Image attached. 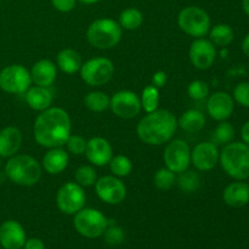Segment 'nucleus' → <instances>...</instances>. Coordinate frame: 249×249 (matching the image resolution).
I'll use <instances>...</instances> for the list:
<instances>
[{
	"mask_svg": "<svg viewBox=\"0 0 249 249\" xmlns=\"http://www.w3.org/2000/svg\"><path fill=\"white\" fill-rule=\"evenodd\" d=\"M123 29L112 18H99L90 23L87 29L89 44L100 50H109L119 44Z\"/></svg>",
	"mask_w": 249,
	"mask_h": 249,
	"instance_id": "nucleus-5",
	"label": "nucleus"
},
{
	"mask_svg": "<svg viewBox=\"0 0 249 249\" xmlns=\"http://www.w3.org/2000/svg\"><path fill=\"white\" fill-rule=\"evenodd\" d=\"M84 105L89 111L101 113L109 108V97L104 91H95L88 92L84 96Z\"/></svg>",
	"mask_w": 249,
	"mask_h": 249,
	"instance_id": "nucleus-28",
	"label": "nucleus"
},
{
	"mask_svg": "<svg viewBox=\"0 0 249 249\" xmlns=\"http://www.w3.org/2000/svg\"><path fill=\"white\" fill-rule=\"evenodd\" d=\"M241 138H242V142L249 146V121L246 122L241 129Z\"/></svg>",
	"mask_w": 249,
	"mask_h": 249,
	"instance_id": "nucleus-42",
	"label": "nucleus"
},
{
	"mask_svg": "<svg viewBox=\"0 0 249 249\" xmlns=\"http://www.w3.org/2000/svg\"><path fill=\"white\" fill-rule=\"evenodd\" d=\"M187 94L195 101H201L209 96V87L203 80H192L187 87Z\"/></svg>",
	"mask_w": 249,
	"mask_h": 249,
	"instance_id": "nucleus-35",
	"label": "nucleus"
},
{
	"mask_svg": "<svg viewBox=\"0 0 249 249\" xmlns=\"http://www.w3.org/2000/svg\"><path fill=\"white\" fill-rule=\"evenodd\" d=\"M31 85V72L23 65H10L0 71V89L7 94H24Z\"/></svg>",
	"mask_w": 249,
	"mask_h": 249,
	"instance_id": "nucleus-10",
	"label": "nucleus"
},
{
	"mask_svg": "<svg viewBox=\"0 0 249 249\" xmlns=\"http://www.w3.org/2000/svg\"><path fill=\"white\" fill-rule=\"evenodd\" d=\"M119 26L125 31H135L143 23V15L136 7H128L119 15Z\"/></svg>",
	"mask_w": 249,
	"mask_h": 249,
	"instance_id": "nucleus-27",
	"label": "nucleus"
},
{
	"mask_svg": "<svg viewBox=\"0 0 249 249\" xmlns=\"http://www.w3.org/2000/svg\"><path fill=\"white\" fill-rule=\"evenodd\" d=\"M235 109V100L225 91H218L208 96L207 112L216 122L228 121Z\"/></svg>",
	"mask_w": 249,
	"mask_h": 249,
	"instance_id": "nucleus-16",
	"label": "nucleus"
},
{
	"mask_svg": "<svg viewBox=\"0 0 249 249\" xmlns=\"http://www.w3.org/2000/svg\"><path fill=\"white\" fill-rule=\"evenodd\" d=\"M21 130L16 126H5L0 130V157L10 158L17 155L22 145Z\"/></svg>",
	"mask_w": 249,
	"mask_h": 249,
	"instance_id": "nucleus-20",
	"label": "nucleus"
},
{
	"mask_svg": "<svg viewBox=\"0 0 249 249\" xmlns=\"http://www.w3.org/2000/svg\"><path fill=\"white\" fill-rule=\"evenodd\" d=\"M43 174L41 164L29 155H15L5 164V175L18 186H34Z\"/></svg>",
	"mask_w": 249,
	"mask_h": 249,
	"instance_id": "nucleus-3",
	"label": "nucleus"
},
{
	"mask_svg": "<svg viewBox=\"0 0 249 249\" xmlns=\"http://www.w3.org/2000/svg\"><path fill=\"white\" fill-rule=\"evenodd\" d=\"M163 160L165 163V168L177 175L181 174L191 165V148L189 143L181 139H172L165 146Z\"/></svg>",
	"mask_w": 249,
	"mask_h": 249,
	"instance_id": "nucleus-11",
	"label": "nucleus"
},
{
	"mask_svg": "<svg viewBox=\"0 0 249 249\" xmlns=\"http://www.w3.org/2000/svg\"><path fill=\"white\" fill-rule=\"evenodd\" d=\"M140 101L141 108H142L146 113H151V112L156 111V109H158L160 101V90L156 87H153L152 84L147 85L146 88H143L142 92H141Z\"/></svg>",
	"mask_w": 249,
	"mask_h": 249,
	"instance_id": "nucleus-29",
	"label": "nucleus"
},
{
	"mask_svg": "<svg viewBox=\"0 0 249 249\" xmlns=\"http://www.w3.org/2000/svg\"><path fill=\"white\" fill-rule=\"evenodd\" d=\"M24 100L33 111L43 112L51 107L53 95L49 88L36 85V87H31L24 92Z\"/></svg>",
	"mask_w": 249,
	"mask_h": 249,
	"instance_id": "nucleus-23",
	"label": "nucleus"
},
{
	"mask_svg": "<svg viewBox=\"0 0 249 249\" xmlns=\"http://www.w3.org/2000/svg\"><path fill=\"white\" fill-rule=\"evenodd\" d=\"M87 195L84 187L77 182L68 181L58 189L56 194V206L61 213L66 215H74L85 207Z\"/></svg>",
	"mask_w": 249,
	"mask_h": 249,
	"instance_id": "nucleus-9",
	"label": "nucleus"
},
{
	"mask_svg": "<svg viewBox=\"0 0 249 249\" xmlns=\"http://www.w3.org/2000/svg\"><path fill=\"white\" fill-rule=\"evenodd\" d=\"M220 151L213 141L197 143L191 151V163L199 172H209L219 163Z\"/></svg>",
	"mask_w": 249,
	"mask_h": 249,
	"instance_id": "nucleus-15",
	"label": "nucleus"
},
{
	"mask_svg": "<svg viewBox=\"0 0 249 249\" xmlns=\"http://www.w3.org/2000/svg\"><path fill=\"white\" fill-rule=\"evenodd\" d=\"M235 139V128L228 121L219 122L213 133V142L215 145H226Z\"/></svg>",
	"mask_w": 249,
	"mask_h": 249,
	"instance_id": "nucleus-31",
	"label": "nucleus"
},
{
	"mask_svg": "<svg viewBox=\"0 0 249 249\" xmlns=\"http://www.w3.org/2000/svg\"><path fill=\"white\" fill-rule=\"evenodd\" d=\"M88 140H85L83 136L75 135V134H71L70 138L66 141L65 146L67 148V152L72 153L74 156H82L85 153V148H87Z\"/></svg>",
	"mask_w": 249,
	"mask_h": 249,
	"instance_id": "nucleus-36",
	"label": "nucleus"
},
{
	"mask_svg": "<svg viewBox=\"0 0 249 249\" xmlns=\"http://www.w3.org/2000/svg\"><path fill=\"white\" fill-rule=\"evenodd\" d=\"M102 236L105 237V242H106L107 245L112 246V247L121 245L124 241V237H125V236H124L123 229L119 228V226L117 225H109V224Z\"/></svg>",
	"mask_w": 249,
	"mask_h": 249,
	"instance_id": "nucleus-37",
	"label": "nucleus"
},
{
	"mask_svg": "<svg viewBox=\"0 0 249 249\" xmlns=\"http://www.w3.org/2000/svg\"><path fill=\"white\" fill-rule=\"evenodd\" d=\"M209 40L215 46L225 48L230 45L235 39V32L232 27L226 23H219L209 29Z\"/></svg>",
	"mask_w": 249,
	"mask_h": 249,
	"instance_id": "nucleus-26",
	"label": "nucleus"
},
{
	"mask_svg": "<svg viewBox=\"0 0 249 249\" xmlns=\"http://www.w3.org/2000/svg\"><path fill=\"white\" fill-rule=\"evenodd\" d=\"M189 58L197 70H209L216 60V46L209 39H195L190 45Z\"/></svg>",
	"mask_w": 249,
	"mask_h": 249,
	"instance_id": "nucleus-14",
	"label": "nucleus"
},
{
	"mask_svg": "<svg viewBox=\"0 0 249 249\" xmlns=\"http://www.w3.org/2000/svg\"><path fill=\"white\" fill-rule=\"evenodd\" d=\"M70 162V156L62 147L49 148L41 160V168L50 175H57L66 170Z\"/></svg>",
	"mask_w": 249,
	"mask_h": 249,
	"instance_id": "nucleus-21",
	"label": "nucleus"
},
{
	"mask_svg": "<svg viewBox=\"0 0 249 249\" xmlns=\"http://www.w3.org/2000/svg\"><path fill=\"white\" fill-rule=\"evenodd\" d=\"M219 163L233 180L245 181L249 179V146L238 141L226 143L220 152Z\"/></svg>",
	"mask_w": 249,
	"mask_h": 249,
	"instance_id": "nucleus-4",
	"label": "nucleus"
},
{
	"mask_svg": "<svg viewBox=\"0 0 249 249\" xmlns=\"http://www.w3.org/2000/svg\"><path fill=\"white\" fill-rule=\"evenodd\" d=\"M242 7L243 11H245L246 15L249 17V0H242Z\"/></svg>",
	"mask_w": 249,
	"mask_h": 249,
	"instance_id": "nucleus-44",
	"label": "nucleus"
},
{
	"mask_svg": "<svg viewBox=\"0 0 249 249\" xmlns=\"http://www.w3.org/2000/svg\"><path fill=\"white\" fill-rule=\"evenodd\" d=\"M27 236L23 226L16 220H6L0 225V245L4 249H21Z\"/></svg>",
	"mask_w": 249,
	"mask_h": 249,
	"instance_id": "nucleus-18",
	"label": "nucleus"
},
{
	"mask_svg": "<svg viewBox=\"0 0 249 249\" xmlns=\"http://www.w3.org/2000/svg\"><path fill=\"white\" fill-rule=\"evenodd\" d=\"M24 249H45V243L40 238L32 237L26 240V243L23 246Z\"/></svg>",
	"mask_w": 249,
	"mask_h": 249,
	"instance_id": "nucleus-41",
	"label": "nucleus"
},
{
	"mask_svg": "<svg viewBox=\"0 0 249 249\" xmlns=\"http://www.w3.org/2000/svg\"><path fill=\"white\" fill-rule=\"evenodd\" d=\"M31 78L32 83L39 87L50 88L57 77V66L51 60H39L32 66Z\"/></svg>",
	"mask_w": 249,
	"mask_h": 249,
	"instance_id": "nucleus-19",
	"label": "nucleus"
},
{
	"mask_svg": "<svg viewBox=\"0 0 249 249\" xmlns=\"http://www.w3.org/2000/svg\"><path fill=\"white\" fill-rule=\"evenodd\" d=\"M153 184L160 191H168L177 184V174L168 168H160L153 175Z\"/></svg>",
	"mask_w": 249,
	"mask_h": 249,
	"instance_id": "nucleus-33",
	"label": "nucleus"
},
{
	"mask_svg": "<svg viewBox=\"0 0 249 249\" xmlns=\"http://www.w3.org/2000/svg\"><path fill=\"white\" fill-rule=\"evenodd\" d=\"M206 125V116L198 109H187L178 119V128L186 133H198Z\"/></svg>",
	"mask_w": 249,
	"mask_h": 249,
	"instance_id": "nucleus-25",
	"label": "nucleus"
},
{
	"mask_svg": "<svg viewBox=\"0 0 249 249\" xmlns=\"http://www.w3.org/2000/svg\"><path fill=\"white\" fill-rule=\"evenodd\" d=\"M95 192L102 202L111 206L121 204L126 197V186L121 178L105 175L95 182Z\"/></svg>",
	"mask_w": 249,
	"mask_h": 249,
	"instance_id": "nucleus-12",
	"label": "nucleus"
},
{
	"mask_svg": "<svg viewBox=\"0 0 249 249\" xmlns=\"http://www.w3.org/2000/svg\"><path fill=\"white\" fill-rule=\"evenodd\" d=\"M72 122L67 111L61 107H49L36 118L34 140L45 148L62 147L72 133Z\"/></svg>",
	"mask_w": 249,
	"mask_h": 249,
	"instance_id": "nucleus-1",
	"label": "nucleus"
},
{
	"mask_svg": "<svg viewBox=\"0 0 249 249\" xmlns=\"http://www.w3.org/2000/svg\"><path fill=\"white\" fill-rule=\"evenodd\" d=\"M108 165L112 175L117 178H125L133 172V162L130 160V158L124 155L113 156L112 160H109Z\"/></svg>",
	"mask_w": 249,
	"mask_h": 249,
	"instance_id": "nucleus-30",
	"label": "nucleus"
},
{
	"mask_svg": "<svg viewBox=\"0 0 249 249\" xmlns=\"http://www.w3.org/2000/svg\"><path fill=\"white\" fill-rule=\"evenodd\" d=\"M168 75L164 71H157L156 73H153L152 75V85L156 87L157 89H160V88L164 87L167 84Z\"/></svg>",
	"mask_w": 249,
	"mask_h": 249,
	"instance_id": "nucleus-40",
	"label": "nucleus"
},
{
	"mask_svg": "<svg viewBox=\"0 0 249 249\" xmlns=\"http://www.w3.org/2000/svg\"><path fill=\"white\" fill-rule=\"evenodd\" d=\"M56 65L66 74H74L79 72L83 65L82 56L74 49H62L56 56Z\"/></svg>",
	"mask_w": 249,
	"mask_h": 249,
	"instance_id": "nucleus-24",
	"label": "nucleus"
},
{
	"mask_svg": "<svg viewBox=\"0 0 249 249\" xmlns=\"http://www.w3.org/2000/svg\"><path fill=\"white\" fill-rule=\"evenodd\" d=\"M84 155L95 167H105L113 157V148L107 139L95 136L88 140Z\"/></svg>",
	"mask_w": 249,
	"mask_h": 249,
	"instance_id": "nucleus-17",
	"label": "nucleus"
},
{
	"mask_svg": "<svg viewBox=\"0 0 249 249\" xmlns=\"http://www.w3.org/2000/svg\"><path fill=\"white\" fill-rule=\"evenodd\" d=\"M78 1L83 2V4H87V5H91V4H96L99 2L100 0H78Z\"/></svg>",
	"mask_w": 249,
	"mask_h": 249,
	"instance_id": "nucleus-45",
	"label": "nucleus"
},
{
	"mask_svg": "<svg viewBox=\"0 0 249 249\" xmlns=\"http://www.w3.org/2000/svg\"><path fill=\"white\" fill-rule=\"evenodd\" d=\"M225 204L232 208H242L249 203V185L236 180L225 187L223 192Z\"/></svg>",
	"mask_w": 249,
	"mask_h": 249,
	"instance_id": "nucleus-22",
	"label": "nucleus"
},
{
	"mask_svg": "<svg viewBox=\"0 0 249 249\" xmlns=\"http://www.w3.org/2000/svg\"><path fill=\"white\" fill-rule=\"evenodd\" d=\"M178 129V118L168 109H156L140 119L136 134L143 143L160 146L169 142Z\"/></svg>",
	"mask_w": 249,
	"mask_h": 249,
	"instance_id": "nucleus-2",
	"label": "nucleus"
},
{
	"mask_svg": "<svg viewBox=\"0 0 249 249\" xmlns=\"http://www.w3.org/2000/svg\"><path fill=\"white\" fill-rule=\"evenodd\" d=\"M232 97L240 106L249 108V82H242L236 85Z\"/></svg>",
	"mask_w": 249,
	"mask_h": 249,
	"instance_id": "nucleus-38",
	"label": "nucleus"
},
{
	"mask_svg": "<svg viewBox=\"0 0 249 249\" xmlns=\"http://www.w3.org/2000/svg\"><path fill=\"white\" fill-rule=\"evenodd\" d=\"M109 108L122 119L135 118L141 112L140 96L131 90H119L109 97Z\"/></svg>",
	"mask_w": 249,
	"mask_h": 249,
	"instance_id": "nucleus-13",
	"label": "nucleus"
},
{
	"mask_svg": "<svg viewBox=\"0 0 249 249\" xmlns=\"http://www.w3.org/2000/svg\"><path fill=\"white\" fill-rule=\"evenodd\" d=\"M0 167H1V160H0Z\"/></svg>",
	"mask_w": 249,
	"mask_h": 249,
	"instance_id": "nucleus-46",
	"label": "nucleus"
},
{
	"mask_svg": "<svg viewBox=\"0 0 249 249\" xmlns=\"http://www.w3.org/2000/svg\"><path fill=\"white\" fill-rule=\"evenodd\" d=\"M242 51L246 56L249 58V33L243 38L242 40Z\"/></svg>",
	"mask_w": 249,
	"mask_h": 249,
	"instance_id": "nucleus-43",
	"label": "nucleus"
},
{
	"mask_svg": "<svg viewBox=\"0 0 249 249\" xmlns=\"http://www.w3.org/2000/svg\"><path fill=\"white\" fill-rule=\"evenodd\" d=\"M178 26L190 36L204 38L212 27L208 12L198 6L184 7L178 15Z\"/></svg>",
	"mask_w": 249,
	"mask_h": 249,
	"instance_id": "nucleus-6",
	"label": "nucleus"
},
{
	"mask_svg": "<svg viewBox=\"0 0 249 249\" xmlns=\"http://www.w3.org/2000/svg\"><path fill=\"white\" fill-rule=\"evenodd\" d=\"M74 179L82 187L94 186L97 180V173L91 165H80L74 173Z\"/></svg>",
	"mask_w": 249,
	"mask_h": 249,
	"instance_id": "nucleus-34",
	"label": "nucleus"
},
{
	"mask_svg": "<svg viewBox=\"0 0 249 249\" xmlns=\"http://www.w3.org/2000/svg\"><path fill=\"white\" fill-rule=\"evenodd\" d=\"M80 78L90 87L107 84L114 74V65L107 57H94L84 62L80 67Z\"/></svg>",
	"mask_w": 249,
	"mask_h": 249,
	"instance_id": "nucleus-8",
	"label": "nucleus"
},
{
	"mask_svg": "<svg viewBox=\"0 0 249 249\" xmlns=\"http://www.w3.org/2000/svg\"><path fill=\"white\" fill-rule=\"evenodd\" d=\"M53 9L60 12H70L75 7L77 0H51Z\"/></svg>",
	"mask_w": 249,
	"mask_h": 249,
	"instance_id": "nucleus-39",
	"label": "nucleus"
},
{
	"mask_svg": "<svg viewBox=\"0 0 249 249\" xmlns=\"http://www.w3.org/2000/svg\"><path fill=\"white\" fill-rule=\"evenodd\" d=\"M178 185H179L180 190H182L186 194H191V192L197 191L201 186V178L194 170H185L181 174H179V178L177 179Z\"/></svg>",
	"mask_w": 249,
	"mask_h": 249,
	"instance_id": "nucleus-32",
	"label": "nucleus"
},
{
	"mask_svg": "<svg viewBox=\"0 0 249 249\" xmlns=\"http://www.w3.org/2000/svg\"><path fill=\"white\" fill-rule=\"evenodd\" d=\"M248 185H249V184H248Z\"/></svg>",
	"mask_w": 249,
	"mask_h": 249,
	"instance_id": "nucleus-47",
	"label": "nucleus"
},
{
	"mask_svg": "<svg viewBox=\"0 0 249 249\" xmlns=\"http://www.w3.org/2000/svg\"><path fill=\"white\" fill-rule=\"evenodd\" d=\"M109 221L104 213L94 208H83L74 214L73 225L77 232L87 238L101 237Z\"/></svg>",
	"mask_w": 249,
	"mask_h": 249,
	"instance_id": "nucleus-7",
	"label": "nucleus"
}]
</instances>
